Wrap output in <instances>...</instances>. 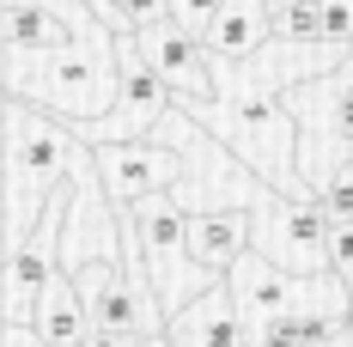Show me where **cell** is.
Instances as JSON below:
<instances>
[{"label": "cell", "mask_w": 353, "mask_h": 347, "mask_svg": "<svg viewBox=\"0 0 353 347\" xmlns=\"http://www.w3.org/2000/svg\"><path fill=\"white\" fill-rule=\"evenodd\" d=\"M122 12H128L134 37L152 31V25H171V0H122Z\"/></svg>", "instance_id": "ac0fdd59"}, {"label": "cell", "mask_w": 353, "mask_h": 347, "mask_svg": "<svg viewBox=\"0 0 353 347\" xmlns=\"http://www.w3.org/2000/svg\"><path fill=\"white\" fill-rule=\"evenodd\" d=\"M347 335H353V305H347Z\"/></svg>", "instance_id": "44dd1931"}, {"label": "cell", "mask_w": 353, "mask_h": 347, "mask_svg": "<svg viewBox=\"0 0 353 347\" xmlns=\"http://www.w3.org/2000/svg\"><path fill=\"white\" fill-rule=\"evenodd\" d=\"M176 110H189L195 122H208L213 135L225 140V152H238L274 195L299 201V177H292L299 122H292V104L268 98L250 79H225V68H219V98H176Z\"/></svg>", "instance_id": "6da1fadb"}, {"label": "cell", "mask_w": 353, "mask_h": 347, "mask_svg": "<svg viewBox=\"0 0 353 347\" xmlns=\"http://www.w3.org/2000/svg\"><path fill=\"white\" fill-rule=\"evenodd\" d=\"M250 244H256L250 208H195L189 213V256H195L201 275L225 280L250 256Z\"/></svg>", "instance_id": "ba28073f"}, {"label": "cell", "mask_w": 353, "mask_h": 347, "mask_svg": "<svg viewBox=\"0 0 353 347\" xmlns=\"http://www.w3.org/2000/svg\"><path fill=\"white\" fill-rule=\"evenodd\" d=\"M98 152V177H104V195L116 208H134L159 189H183V152L165 140H116V146H92Z\"/></svg>", "instance_id": "5b68a950"}, {"label": "cell", "mask_w": 353, "mask_h": 347, "mask_svg": "<svg viewBox=\"0 0 353 347\" xmlns=\"http://www.w3.org/2000/svg\"><path fill=\"white\" fill-rule=\"evenodd\" d=\"M6 98L49 110L68 128L104 122L116 110V49L73 43V49H55V55H25L19 68L6 61Z\"/></svg>", "instance_id": "7a4b0ae2"}, {"label": "cell", "mask_w": 353, "mask_h": 347, "mask_svg": "<svg viewBox=\"0 0 353 347\" xmlns=\"http://www.w3.org/2000/svg\"><path fill=\"white\" fill-rule=\"evenodd\" d=\"M317 280H323V275H317ZM317 280L286 275L281 262H268L262 250H250L244 262L225 275V286H232V299H238V317H244V329L256 335V329H268V323H281V317L305 311V305L317 299Z\"/></svg>", "instance_id": "8992f818"}, {"label": "cell", "mask_w": 353, "mask_h": 347, "mask_svg": "<svg viewBox=\"0 0 353 347\" xmlns=\"http://www.w3.org/2000/svg\"><path fill=\"white\" fill-rule=\"evenodd\" d=\"M73 43H92V37L68 12H55L43 0H6V49L12 55H55V49H73Z\"/></svg>", "instance_id": "8fae6325"}, {"label": "cell", "mask_w": 353, "mask_h": 347, "mask_svg": "<svg viewBox=\"0 0 353 347\" xmlns=\"http://www.w3.org/2000/svg\"><path fill=\"white\" fill-rule=\"evenodd\" d=\"M134 49H141V61L171 86L176 98H219V61L208 55V43H201L195 31H183L176 19L141 31Z\"/></svg>", "instance_id": "52a82bcc"}, {"label": "cell", "mask_w": 353, "mask_h": 347, "mask_svg": "<svg viewBox=\"0 0 353 347\" xmlns=\"http://www.w3.org/2000/svg\"><path fill=\"white\" fill-rule=\"evenodd\" d=\"M256 250L268 256V262H281L286 275L299 280H317L329 275V238H335V219L323 213V201H292V195H262L256 201Z\"/></svg>", "instance_id": "3957f363"}, {"label": "cell", "mask_w": 353, "mask_h": 347, "mask_svg": "<svg viewBox=\"0 0 353 347\" xmlns=\"http://www.w3.org/2000/svg\"><path fill=\"white\" fill-rule=\"evenodd\" d=\"M232 0H171V19L183 25V31H195V37H208L213 25H219V12H225Z\"/></svg>", "instance_id": "2e32d148"}, {"label": "cell", "mask_w": 353, "mask_h": 347, "mask_svg": "<svg viewBox=\"0 0 353 347\" xmlns=\"http://www.w3.org/2000/svg\"><path fill=\"white\" fill-rule=\"evenodd\" d=\"M268 6H274V19H281V12H286V6H299V0H268Z\"/></svg>", "instance_id": "d6986e66"}, {"label": "cell", "mask_w": 353, "mask_h": 347, "mask_svg": "<svg viewBox=\"0 0 353 347\" xmlns=\"http://www.w3.org/2000/svg\"><path fill=\"white\" fill-rule=\"evenodd\" d=\"M323 98H329V140L341 146V159H353V73H341Z\"/></svg>", "instance_id": "4fadbf2b"}, {"label": "cell", "mask_w": 353, "mask_h": 347, "mask_svg": "<svg viewBox=\"0 0 353 347\" xmlns=\"http://www.w3.org/2000/svg\"><path fill=\"white\" fill-rule=\"evenodd\" d=\"M268 37H274V6L268 0H232L201 43H208V55L219 68H250L268 49Z\"/></svg>", "instance_id": "30bf717a"}, {"label": "cell", "mask_w": 353, "mask_h": 347, "mask_svg": "<svg viewBox=\"0 0 353 347\" xmlns=\"http://www.w3.org/2000/svg\"><path fill=\"white\" fill-rule=\"evenodd\" d=\"M31 335L43 347H85L92 341V311H85V293H79V280H73L68 268L43 286L37 317H31Z\"/></svg>", "instance_id": "7c38bea8"}, {"label": "cell", "mask_w": 353, "mask_h": 347, "mask_svg": "<svg viewBox=\"0 0 353 347\" xmlns=\"http://www.w3.org/2000/svg\"><path fill=\"white\" fill-rule=\"evenodd\" d=\"M165 341L171 347H250V329H244V317H238L232 286L219 280L208 293H195V305H183V311L171 317Z\"/></svg>", "instance_id": "9c48e42d"}, {"label": "cell", "mask_w": 353, "mask_h": 347, "mask_svg": "<svg viewBox=\"0 0 353 347\" xmlns=\"http://www.w3.org/2000/svg\"><path fill=\"white\" fill-rule=\"evenodd\" d=\"M329 275L353 293V226H335V238H329Z\"/></svg>", "instance_id": "e0dca14e"}, {"label": "cell", "mask_w": 353, "mask_h": 347, "mask_svg": "<svg viewBox=\"0 0 353 347\" xmlns=\"http://www.w3.org/2000/svg\"><path fill=\"white\" fill-rule=\"evenodd\" d=\"M323 213L335 219V226H353V159H341L335 171H329V183H323Z\"/></svg>", "instance_id": "5bb4252c"}, {"label": "cell", "mask_w": 353, "mask_h": 347, "mask_svg": "<svg viewBox=\"0 0 353 347\" xmlns=\"http://www.w3.org/2000/svg\"><path fill=\"white\" fill-rule=\"evenodd\" d=\"M353 43V0H323V49L341 61Z\"/></svg>", "instance_id": "9a60e30c"}, {"label": "cell", "mask_w": 353, "mask_h": 347, "mask_svg": "<svg viewBox=\"0 0 353 347\" xmlns=\"http://www.w3.org/2000/svg\"><path fill=\"white\" fill-rule=\"evenodd\" d=\"M329 347H353V335H341V341H329Z\"/></svg>", "instance_id": "ffe728a7"}, {"label": "cell", "mask_w": 353, "mask_h": 347, "mask_svg": "<svg viewBox=\"0 0 353 347\" xmlns=\"http://www.w3.org/2000/svg\"><path fill=\"white\" fill-rule=\"evenodd\" d=\"M171 110H176V92L141 61L134 37H122V43H116V110H110L104 122H85V128H73V135L85 140V146L152 140V135H159V122H165Z\"/></svg>", "instance_id": "277c9868"}]
</instances>
